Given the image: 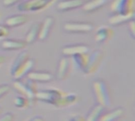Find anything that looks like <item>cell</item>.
<instances>
[{
  "label": "cell",
  "instance_id": "5b68a950",
  "mask_svg": "<svg viewBox=\"0 0 135 121\" xmlns=\"http://www.w3.org/2000/svg\"><path fill=\"white\" fill-rule=\"evenodd\" d=\"M55 0H24L17 5V9L21 12H35L43 10L49 7Z\"/></svg>",
  "mask_w": 135,
  "mask_h": 121
},
{
  "label": "cell",
  "instance_id": "277c9868",
  "mask_svg": "<svg viewBox=\"0 0 135 121\" xmlns=\"http://www.w3.org/2000/svg\"><path fill=\"white\" fill-rule=\"evenodd\" d=\"M13 88L21 95L25 97L30 102V104L35 102L36 94L37 93V86L35 82L27 79L25 81H21V79H17L13 83Z\"/></svg>",
  "mask_w": 135,
  "mask_h": 121
},
{
  "label": "cell",
  "instance_id": "4316f807",
  "mask_svg": "<svg viewBox=\"0 0 135 121\" xmlns=\"http://www.w3.org/2000/svg\"><path fill=\"white\" fill-rule=\"evenodd\" d=\"M9 34V29L4 25H0V39L7 36Z\"/></svg>",
  "mask_w": 135,
  "mask_h": 121
},
{
  "label": "cell",
  "instance_id": "e0dca14e",
  "mask_svg": "<svg viewBox=\"0 0 135 121\" xmlns=\"http://www.w3.org/2000/svg\"><path fill=\"white\" fill-rule=\"evenodd\" d=\"M134 19V13L130 14H112L109 17V23L112 25L117 26L130 22L131 20Z\"/></svg>",
  "mask_w": 135,
  "mask_h": 121
},
{
  "label": "cell",
  "instance_id": "7c38bea8",
  "mask_svg": "<svg viewBox=\"0 0 135 121\" xmlns=\"http://www.w3.org/2000/svg\"><path fill=\"white\" fill-rule=\"evenodd\" d=\"M55 23V19L51 16H48L44 18L42 23H40V27L38 34L39 40H45L48 36L52 29V27Z\"/></svg>",
  "mask_w": 135,
  "mask_h": 121
},
{
  "label": "cell",
  "instance_id": "7402d4cb",
  "mask_svg": "<svg viewBox=\"0 0 135 121\" xmlns=\"http://www.w3.org/2000/svg\"><path fill=\"white\" fill-rule=\"evenodd\" d=\"M40 27V22H36V23L33 24L31 26V28L29 29L28 32H27L25 39V42L28 44H31L34 43L38 39V34H39Z\"/></svg>",
  "mask_w": 135,
  "mask_h": 121
},
{
  "label": "cell",
  "instance_id": "603a6c76",
  "mask_svg": "<svg viewBox=\"0 0 135 121\" xmlns=\"http://www.w3.org/2000/svg\"><path fill=\"white\" fill-rule=\"evenodd\" d=\"M13 102H14V105L17 109H26L27 107L29 106V104H30L29 101L22 95L17 97L14 99Z\"/></svg>",
  "mask_w": 135,
  "mask_h": 121
},
{
  "label": "cell",
  "instance_id": "4dcf8cb0",
  "mask_svg": "<svg viewBox=\"0 0 135 121\" xmlns=\"http://www.w3.org/2000/svg\"><path fill=\"white\" fill-rule=\"evenodd\" d=\"M5 60H6L5 57H4V56H2V55H0V65H1V64H2V63L5 62Z\"/></svg>",
  "mask_w": 135,
  "mask_h": 121
},
{
  "label": "cell",
  "instance_id": "2e32d148",
  "mask_svg": "<svg viewBox=\"0 0 135 121\" xmlns=\"http://www.w3.org/2000/svg\"><path fill=\"white\" fill-rule=\"evenodd\" d=\"M27 78L35 82H49L53 80V75L48 71H31Z\"/></svg>",
  "mask_w": 135,
  "mask_h": 121
},
{
  "label": "cell",
  "instance_id": "ffe728a7",
  "mask_svg": "<svg viewBox=\"0 0 135 121\" xmlns=\"http://www.w3.org/2000/svg\"><path fill=\"white\" fill-rule=\"evenodd\" d=\"M124 111L122 108H117L112 111L104 113L100 117V121H118L123 117Z\"/></svg>",
  "mask_w": 135,
  "mask_h": 121
},
{
  "label": "cell",
  "instance_id": "30bf717a",
  "mask_svg": "<svg viewBox=\"0 0 135 121\" xmlns=\"http://www.w3.org/2000/svg\"><path fill=\"white\" fill-rule=\"evenodd\" d=\"M70 66L71 64L69 57L63 56L60 59L57 68V73H56V77L58 80L63 81L67 78L70 71V68H71Z\"/></svg>",
  "mask_w": 135,
  "mask_h": 121
},
{
  "label": "cell",
  "instance_id": "52a82bcc",
  "mask_svg": "<svg viewBox=\"0 0 135 121\" xmlns=\"http://www.w3.org/2000/svg\"><path fill=\"white\" fill-rule=\"evenodd\" d=\"M110 10L112 14H130L134 13V0H112Z\"/></svg>",
  "mask_w": 135,
  "mask_h": 121
},
{
  "label": "cell",
  "instance_id": "4fadbf2b",
  "mask_svg": "<svg viewBox=\"0 0 135 121\" xmlns=\"http://www.w3.org/2000/svg\"><path fill=\"white\" fill-rule=\"evenodd\" d=\"M28 20V17L25 14H13L6 17L4 21V25L9 28H17L25 24Z\"/></svg>",
  "mask_w": 135,
  "mask_h": 121
},
{
  "label": "cell",
  "instance_id": "8992f818",
  "mask_svg": "<svg viewBox=\"0 0 135 121\" xmlns=\"http://www.w3.org/2000/svg\"><path fill=\"white\" fill-rule=\"evenodd\" d=\"M63 29L70 33H88L94 29V25L90 22L69 21L63 25Z\"/></svg>",
  "mask_w": 135,
  "mask_h": 121
},
{
  "label": "cell",
  "instance_id": "f1b7e54d",
  "mask_svg": "<svg viewBox=\"0 0 135 121\" xmlns=\"http://www.w3.org/2000/svg\"><path fill=\"white\" fill-rule=\"evenodd\" d=\"M69 121H85V118L81 116H74L69 120Z\"/></svg>",
  "mask_w": 135,
  "mask_h": 121
},
{
  "label": "cell",
  "instance_id": "7a4b0ae2",
  "mask_svg": "<svg viewBox=\"0 0 135 121\" xmlns=\"http://www.w3.org/2000/svg\"><path fill=\"white\" fill-rule=\"evenodd\" d=\"M66 93L58 89H46L37 91L36 99L55 107H64Z\"/></svg>",
  "mask_w": 135,
  "mask_h": 121
},
{
  "label": "cell",
  "instance_id": "ac0fdd59",
  "mask_svg": "<svg viewBox=\"0 0 135 121\" xmlns=\"http://www.w3.org/2000/svg\"><path fill=\"white\" fill-rule=\"evenodd\" d=\"M108 3V0H88L83 4L82 10L86 13L95 12Z\"/></svg>",
  "mask_w": 135,
  "mask_h": 121
},
{
  "label": "cell",
  "instance_id": "9c48e42d",
  "mask_svg": "<svg viewBox=\"0 0 135 121\" xmlns=\"http://www.w3.org/2000/svg\"><path fill=\"white\" fill-rule=\"evenodd\" d=\"M90 52L89 45L85 44H74L64 46L62 49V53L64 56L71 57L76 54H83Z\"/></svg>",
  "mask_w": 135,
  "mask_h": 121
},
{
  "label": "cell",
  "instance_id": "484cf974",
  "mask_svg": "<svg viewBox=\"0 0 135 121\" xmlns=\"http://www.w3.org/2000/svg\"><path fill=\"white\" fill-rule=\"evenodd\" d=\"M14 120V115L11 113H5L2 117H0V121H13Z\"/></svg>",
  "mask_w": 135,
  "mask_h": 121
},
{
  "label": "cell",
  "instance_id": "d6986e66",
  "mask_svg": "<svg viewBox=\"0 0 135 121\" xmlns=\"http://www.w3.org/2000/svg\"><path fill=\"white\" fill-rule=\"evenodd\" d=\"M89 53H83V54H76L72 55V61L74 63V66L77 70L83 71L84 69L85 68L87 63H88V59H89Z\"/></svg>",
  "mask_w": 135,
  "mask_h": 121
},
{
  "label": "cell",
  "instance_id": "83f0119b",
  "mask_svg": "<svg viewBox=\"0 0 135 121\" xmlns=\"http://www.w3.org/2000/svg\"><path fill=\"white\" fill-rule=\"evenodd\" d=\"M135 25H134V20H131L130 22H129V32L132 36V38H135V29H134Z\"/></svg>",
  "mask_w": 135,
  "mask_h": 121
},
{
  "label": "cell",
  "instance_id": "cb8c5ba5",
  "mask_svg": "<svg viewBox=\"0 0 135 121\" xmlns=\"http://www.w3.org/2000/svg\"><path fill=\"white\" fill-rule=\"evenodd\" d=\"M10 90V87L7 84L0 85V99L5 97Z\"/></svg>",
  "mask_w": 135,
  "mask_h": 121
},
{
  "label": "cell",
  "instance_id": "d4e9b609",
  "mask_svg": "<svg viewBox=\"0 0 135 121\" xmlns=\"http://www.w3.org/2000/svg\"><path fill=\"white\" fill-rule=\"evenodd\" d=\"M24 0H2V5L5 7H11L16 4H19Z\"/></svg>",
  "mask_w": 135,
  "mask_h": 121
},
{
  "label": "cell",
  "instance_id": "f546056e",
  "mask_svg": "<svg viewBox=\"0 0 135 121\" xmlns=\"http://www.w3.org/2000/svg\"><path fill=\"white\" fill-rule=\"evenodd\" d=\"M27 121H44V119L40 116H35L28 119Z\"/></svg>",
  "mask_w": 135,
  "mask_h": 121
},
{
  "label": "cell",
  "instance_id": "9a60e30c",
  "mask_svg": "<svg viewBox=\"0 0 135 121\" xmlns=\"http://www.w3.org/2000/svg\"><path fill=\"white\" fill-rule=\"evenodd\" d=\"M114 35L112 29L108 26H100L96 32L95 40L97 43L102 44L111 40Z\"/></svg>",
  "mask_w": 135,
  "mask_h": 121
},
{
  "label": "cell",
  "instance_id": "44dd1931",
  "mask_svg": "<svg viewBox=\"0 0 135 121\" xmlns=\"http://www.w3.org/2000/svg\"><path fill=\"white\" fill-rule=\"evenodd\" d=\"M104 109L105 108L101 105H96L90 110L86 119H85V121H100V117L104 113Z\"/></svg>",
  "mask_w": 135,
  "mask_h": 121
},
{
  "label": "cell",
  "instance_id": "6da1fadb",
  "mask_svg": "<svg viewBox=\"0 0 135 121\" xmlns=\"http://www.w3.org/2000/svg\"><path fill=\"white\" fill-rule=\"evenodd\" d=\"M35 62L27 52H21L16 57L10 67V75L15 79H21L32 70Z\"/></svg>",
  "mask_w": 135,
  "mask_h": 121
},
{
  "label": "cell",
  "instance_id": "1f68e13d",
  "mask_svg": "<svg viewBox=\"0 0 135 121\" xmlns=\"http://www.w3.org/2000/svg\"><path fill=\"white\" fill-rule=\"evenodd\" d=\"M2 108L0 106V115L2 114Z\"/></svg>",
  "mask_w": 135,
  "mask_h": 121
},
{
  "label": "cell",
  "instance_id": "8fae6325",
  "mask_svg": "<svg viewBox=\"0 0 135 121\" xmlns=\"http://www.w3.org/2000/svg\"><path fill=\"white\" fill-rule=\"evenodd\" d=\"M28 44L25 40L6 39L1 42V48L4 51H17L25 48Z\"/></svg>",
  "mask_w": 135,
  "mask_h": 121
},
{
  "label": "cell",
  "instance_id": "3957f363",
  "mask_svg": "<svg viewBox=\"0 0 135 121\" xmlns=\"http://www.w3.org/2000/svg\"><path fill=\"white\" fill-rule=\"evenodd\" d=\"M93 90L98 104L101 105L104 108H108L111 106L112 100L109 88L104 80H95L93 82Z\"/></svg>",
  "mask_w": 135,
  "mask_h": 121
},
{
  "label": "cell",
  "instance_id": "5bb4252c",
  "mask_svg": "<svg viewBox=\"0 0 135 121\" xmlns=\"http://www.w3.org/2000/svg\"><path fill=\"white\" fill-rule=\"evenodd\" d=\"M85 2V0H60L56 5V8L61 12L70 11L81 7Z\"/></svg>",
  "mask_w": 135,
  "mask_h": 121
},
{
  "label": "cell",
  "instance_id": "ba28073f",
  "mask_svg": "<svg viewBox=\"0 0 135 121\" xmlns=\"http://www.w3.org/2000/svg\"><path fill=\"white\" fill-rule=\"evenodd\" d=\"M103 57L104 54L100 50H95L91 53L89 52L87 65L82 72L85 75H92L95 73L100 67Z\"/></svg>",
  "mask_w": 135,
  "mask_h": 121
}]
</instances>
